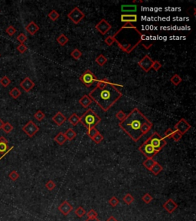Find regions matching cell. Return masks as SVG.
I'll return each mask as SVG.
<instances>
[{"instance_id": "1", "label": "cell", "mask_w": 196, "mask_h": 221, "mask_svg": "<svg viewBox=\"0 0 196 221\" xmlns=\"http://www.w3.org/2000/svg\"><path fill=\"white\" fill-rule=\"evenodd\" d=\"M88 96L104 111H108L123 96V93L107 78L98 80Z\"/></svg>"}, {"instance_id": "2", "label": "cell", "mask_w": 196, "mask_h": 221, "mask_svg": "<svg viewBox=\"0 0 196 221\" xmlns=\"http://www.w3.org/2000/svg\"><path fill=\"white\" fill-rule=\"evenodd\" d=\"M148 121H149V119L141 112V111L135 107L126 116L124 120L119 122V127L133 141L137 142L143 136L141 131L142 125Z\"/></svg>"}, {"instance_id": "3", "label": "cell", "mask_w": 196, "mask_h": 221, "mask_svg": "<svg viewBox=\"0 0 196 221\" xmlns=\"http://www.w3.org/2000/svg\"><path fill=\"white\" fill-rule=\"evenodd\" d=\"M101 121V118L99 115H97L94 111L91 108H88L85 111L84 114L80 118V122L86 127L87 129L94 128Z\"/></svg>"}, {"instance_id": "4", "label": "cell", "mask_w": 196, "mask_h": 221, "mask_svg": "<svg viewBox=\"0 0 196 221\" xmlns=\"http://www.w3.org/2000/svg\"><path fill=\"white\" fill-rule=\"evenodd\" d=\"M148 142L152 146L155 150H156L157 152H159L162 150V148L166 145L167 142L166 141V139L163 138V137H162L159 134H158L157 132H154L150 137L147 139Z\"/></svg>"}, {"instance_id": "5", "label": "cell", "mask_w": 196, "mask_h": 221, "mask_svg": "<svg viewBox=\"0 0 196 221\" xmlns=\"http://www.w3.org/2000/svg\"><path fill=\"white\" fill-rule=\"evenodd\" d=\"M79 79H80V82L87 88L91 87L95 82H97V81H98V79L96 77L95 74L89 69L86 70V71L80 76Z\"/></svg>"}, {"instance_id": "6", "label": "cell", "mask_w": 196, "mask_h": 221, "mask_svg": "<svg viewBox=\"0 0 196 221\" xmlns=\"http://www.w3.org/2000/svg\"><path fill=\"white\" fill-rule=\"evenodd\" d=\"M85 17V15L80 9L77 6H75L69 13L68 14V18L74 22V24H78L83 20L84 18Z\"/></svg>"}, {"instance_id": "7", "label": "cell", "mask_w": 196, "mask_h": 221, "mask_svg": "<svg viewBox=\"0 0 196 221\" xmlns=\"http://www.w3.org/2000/svg\"><path fill=\"white\" fill-rule=\"evenodd\" d=\"M139 150L143 153V155L147 158H153V157H155L158 154V152L155 150L152 146L148 142L147 140L139 147Z\"/></svg>"}, {"instance_id": "8", "label": "cell", "mask_w": 196, "mask_h": 221, "mask_svg": "<svg viewBox=\"0 0 196 221\" xmlns=\"http://www.w3.org/2000/svg\"><path fill=\"white\" fill-rule=\"evenodd\" d=\"M22 131L29 137H34L37 132L39 131V128L32 121H29L25 125L22 127Z\"/></svg>"}, {"instance_id": "9", "label": "cell", "mask_w": 196, "mask_h": 221, "mask_svg": "<svg viewBox=\"0 0 196 221\" xmlns=\"http://www.w3.org/2000/svg\"><path fill=\"white\" fill-rule=\"evenodd\" d=\"M95 29H97V31H98L101 35H104L112 29V25H110L105 19H102L95 25Z\"/></svg>"}, {"instance_id": "10", "label": "cell", "mask_w": 196, "mask_h": 221, "mask_svg": "<svg viewBox=\"0 0 196 221\" xmlns=\"http://www.w3.org/2000/svg\"><path fill=\"white\" fill-rule=\"evenodd\" d=\"M191 125H190L185 119L181 118L180 120L178 121V123H176V125H175L174 130L179 131V132L183 135L185 133L188 132V131L191 129Z\"/></svg>"}, {"instance_id": "11", "label": "cell", "mask_w": 196, "mask_h": 221, "mask_svg": "<svg viewBox=\"0 0 196 221\" xmlns=\"http://www.w3.org/2000/svg\"><path fill=\"white\" fill-rule=\"evenodd\" d=\"M153 63L152 59L149 57L148 55H146L140 62H138V65L145 71V72H149L152 69V65Z\"/></svg>"}, {"instance_id": "12", "label": "cell", "mask_w": 196, "mask_h": 221, "mask_svg": "<svg viewBox=\"0 0 196 221\" xmlns=\"http://www.w3.org/2000/svg\"><path fill=\"white\" fill-rule=\"evenodd\" d=\"M35 86V84L34 83L33 81L28 77L25 78V79L22 80L20 83V87L22 88L25 92H29Z\"/></svg>"}, {"instance_id": "13", "label": "cell", "mask_w": 196, "mask_h": 221, "mask_svg": "<svg viewBox=\"0 0 196 221\" xmlns=\"http://www.w3.org/2000/svg\"><path fill=\"white\" fill-rule=\"evenodd\" d=\"M58 210H59L64 216H67V215H68L72 211L73 207L69 204L68 201H64V202L61 203V205L58 207Z\"/></svg>"}, {"instance_id": "14", "label": "cell", "mask_w": 196, "mask_h": 221, "mask_svg": "<svg viewBox=\"0 0 196 221\" xmlns=\"http://www.w3.org/2000/svg\"><path fill=\"white\" fill-rule=\"evenodd\" d=\"M177 207L178 204L173 199H169L165 204H163V208L169 213H173L177 209Z\"/></svg>"}, {"instance_id": "15", "label": "cell", "mask_w": 196, "mask_h": 221, "mask_svg": "<svg viewBox=\"0 0 196 221\" xmlns=\"http://www.w3.org/2000/svg\"><path fill=\"white\" fill-rule=\"evenodd\" d=\"M40 28L35 22L31 21L25 26V30L28 32L31 35H35L38 31H39Z\"/></svg>"}, {"instance_id": "16", "label": "cell", "mask_w": 196, "mask_h": 221, "mask_svg": "<svg viewBox=\"0 0 196 221\" xmlns=\"http://www.w3.org/2000/svg\"><path fill=\"white\" fill-rule=\"evenodd\" d=\"M137 20H138V17H137V15L136 14H123L120 16V21L122 22H125V23L137 22Z\"/></svg>"}, {"instance_id": "17", "label": "cell", "mask_w": 196, "mask_h": 221, "mask_svg": "<svg viewBox=\"0 0 196 221\" xmlns=\"http://www.w3.org/2000/svg\"><path fill=\"white\" fill-rule=\"evenodd\" d=\"M66 117H65L62 113L60 112V111H58L54 117H52V121H53L55 123V125H57L58 126H61L64 122L66 121Z\"/></svg>"}, {"instance_id": "18", "label": "cell", "mask_w": 196, "mask_h": 221, "mask_svg": "<svg viewBox=\"0 0 196 221\" xmlns=\"http://www.w3.org/2000/svg\"><path fill=\"white\" fill-rule=\"evenodd\" d=\"M92 101H93L91 100V98H90L87 95H84V96L81 97V98H80V100H79L80 104H81L82 107H84V108L89 107V106L92 104Z\"/></svg>"}, {"instance_id": "19", "label": "cell", "mask_w": 196, "mask_h": 221, "mask_svg": "<svg viewBox=\"0 0 196 221\" xmlns=\"http://www.w3.org/2000/svg\"><path fill=\"white\" fill-rule=\"evenodd\" d=\"M9 149V142L3 136L0 137V153H4Z\"/></svg>"}, {"instance_id": "20", "label": "cell", "mask_w": 196, "mask_h": 221, "mask_svg": "<svg viewBox=\"0 0 196 221\" xmlns=\"http://www.w3.org/2000/svg\"><path fill=\"white\" fill-rule=\"evenodd\" d=\"M54 140H55V142L58 143L59 145H63L64 143L68 141L66 138V137H65V135H64V133H63V132L58 133V134L55 137Z\"/></svg>"}, {"instance_id": "21", "label": "cell", "mask_w": 196, "mask_h": 221, "mask_svg": "<svg viewBox=\"0 0 196 221\" xmlns=\"http://www.w3.org/2000/svg\"><path fill=\"white\" fill-rule=\"evenodd\" d=\"M68 121L73 126H77L80 123V117L77 115L76 113H74L71 115V117L68 118Z\"/></svg>"}, {"instance_id": "22", "label": "cell", "mask_w": 196, "mask_h": 221, "mask_svg": "<svg viewBox=\"0 0 196 221\" xmlns=\"http://www.w3.org/2000/svg\"><path fill=\"white\" fill-rule=\"evenodd\" d=\"M64 135L66 137L67 140L68 141H72L77 137V133L72 129V128H69V129L67 130V131L64 133Z\"/></svg>"}, {"instance_id": "23", "label": "cell", "mask_w": 196, "mask_h": 221, "mask_svg": "<svg viewBox=\"0 0 196 221\" xmlns=\"http://www.w3.org/2000/svg\"><path fill=\"white\" fill-rule=\"evenodd\" d=\"M162 170H163L162 166L161 164H159L158 162H155V164L153 165V167L151 168L150 171L154 174V175L156 176V175H158L160 172H162Z\"/></svg>"}, {"instance_id": "24", "label": "cell", "mask_w": 196, "mask_h": 221, "mask_svg": "<svg viewBox=\"0 0 196 221\" xmlns=\"http://www.w3.org/2000/svg\"><path fill=\"white\" fill-rule=\"evenodd\" d=\"M57 42H58V43L61 46H64L69 42V38L64 35V34H61V35H60L57 38Z\"/></svg>"}, {"instance_id": "25", "label": "cell", "mask_w": 196, "mask_h": 221, "mask_svg": "<svg viewBox=\"0 0 196 221\" xmlns=\"http://www.w3.org/2000/svg\"><path fill=\"white\" fill-rule=\"evenodd\" d=\"M155 162H156V161H155V160H153V158H147V159L145 160V161H143V164L146 169L150 171L151 168L153 167V165L155 164Z\"/></svg>"}, {"instance_id": "26", "label": "cell", "mask_w": 196, "mask_h": 221, "mask_svg": "<svg viewBox=\"0 0 196 221\" xmlns=\"http://www.w3.org/2000/svg\"><path fill=\"white\" fill-rule=\"evenodd\" d=\"M137 6L136 5H123L121 6V10L124 13H130V12H136Z\"/></svg>"}, {"instance_id": "27", "label": "cell", "mask_w": 196, "mask_h": 221, "mask_svg": "<svg viewBox=\"0 0 196 221\" xmlns=\"http://www.w3.org/2000/svg\"><path fill=\"white\" fill-rule=\"evenodd\" d=\"M152 125H152V123H151V121L146 122V123H144L143 125H142L141 131H142V133H143V135L146 134H147V133L149 132L151 129H152Z\"/></svg>"}, {"instance_id": "28", "label": "cell", "mask_w": 196, "mask_h": 221, "mask_svg": "<svg viewBox=\"0 0 196 221\" xmlns=\"http://www.w3.org/2000/svg\"><path fill=\"white\" fill-rule=\"evenodd\" d=\"M108 59H107V57H105L104 55L101 54L97 57V59H95V62H97V64L100 65V66H104L106 63L107 62Z\"/></svg>"}, {"instance_id": "29", "label": "cell", "mask_w": 196, "mask_h": 221, "mask_svg": "<svg viewBox=\"0 0 196 221\" xmlns=\"http://www.w3.org/2000/svg\"><path fill=\"white\" fill-rule=\"evenodd\" d=\"M170 82H172V84L174 85L175 86H178L181 82H182V79L180 76L178 74H175L172 76V78H170Z\"/></svg>"}, {"instance_id": "30", "label": "cell", "mask_w": 196, "mask_h": 221, "mask_svg": "<svg viewBox=\"0 0 196 221\" xmlns=\"http://www.w3.org/2000/svg\"><path fill=\"white\" fill-rule=\"evenodd\" d=\"M21 95H22V92H21V91L16 87L13 88V89L9 92V95L12 97V98H14V99H17L19 97L21 96Z\"/></svg>"}, {"instance_id": "31", "label": "cell", "mask_w": 196, "mask_h": 221, "mask_svg": "<svg viewBox=\"0 0 196 221\" xmlns=\"http://www.w3.org/2000/svg\"><path fill=\"white\" fill-rule=\"evenodd\" d=\"M11 84V80L7 76H3L2 78L0 79V85L4 88L8 87L9 85Z\"/></svg>"}, {"instance_id": "32", "label": "cell", "mask_w": 196, "mask_h": 221, "mask_svg": "<svg viewBox=\"0 0 196 221\" xmlns=\"http://www.w3.org/2000/svg\"><path fill=\"white\" fill-rule=\"evenodd\" d=\"M71 57L74 58V59H76V60H78V59H80V57L82 56V52H80L79 49H74L72 52H71Z\"/></svg>"}, {"instance_id": "33", "label": "cell", "mask_w": 196, "mask_h": 221, "mask_svg": "<svg viewBox=\"0 0 196 221\" xmlns=\"http://www.w3.org/2000/svg\"><path fill=\"white\" fill-rule=\"evenodd\" d=\"M48 17L51 20L55 22V21H56L57 19L60 17V15L56 10H52V11L48 13Z\"/></svg>"}, {"instance_id": "34", "label": "cell", "mask_w": 196, "mask_h": 221, "mask_svg": "<svg viewBox=\"0 0 196 221\" xmlns=\"http://www.w3.org/2000/svg\"><path fill=\"white\" fill-rule=\"evenodd\" d=\"M123 201L125 204H127V205H130V204H132L133 202L134 201V198L132 195L130 194H127L124 196L123 197Z\"/></svg>"}, {"instance_id": "35", "label": "cell", "mask_w": 196, "mask_h": 221, "mask_svg": "<svg viewBox=\"0 0 196 221\" xmlns=\"http://www.w3.org/2000/svg\"><path fill=\"white\" fill-rule=\"evenodd\" d=\"M99 132L100 131H98V130H97L95 127H94V128H89V129H87V135L91 137V139H92L93 137H94L96 134H98Z\"/></svg>"}, {"instance_id": "36", "label": "cell", "mask_w": 196, "mask_h": 221, "mask_svg": "<svg viewBox=\"0 0 196 221\" xmlns=\"http://www.w3.org/2000/svg\"><path fill=\"white\" fill-rule=\"evenodd\" d=\"M2 129H3L4 132L6 133V134H9V133L12 131L13 126L9 123V122H5V123L4 124L3 127H2Z\"/></svg>"}, {"instance_id": "37", "label": "cell", "mask_w": 196, "mask_h": 221, "mask_svg": "<svg viewBox=\"0 0 196 221\" xmlns=\"http://www.w3.org/2000/svg\"><path fill=\"white\" fill-rule=\"evenodd\" d=\"M92 140H93V141H94V142H95L97 144H101V141H102L103 140H104V136H103L102 134H101V133L99 132V133H98V134H96V135L94 136V137H93Z\"/></svg>"}, {"instance_id": "38", "label": "cell", "mask_w": 196, "mask_h": 221, "mask_svg": "<svg viewBox=\"0 0 196 221\" xmlns=\"http://www.w3.org/2000/svg\"><path fill=\"white\" fill-rule=\"evenodd\" d=\"M75 214L78 216L79 218H81L86 214V211L82 207H78L75 210Z\"/></svg>"}, {"instance_id": "39", "label": "cell", "mask_w": 196, "mask_h": 221, "mask_svg": "<svg viewBox=\"0 0 196 221\" xmlns=\"http://www.w3.org/2000/svg\"><path fill=\"white\" fill-rule=\"evenodd\" d=\"M45 114L44 113H43L42 111L40 110L38 111H37V112L34 114V118H35L37 121H42L43 119L45 118Z\"/></svg>"}, {"instance_id": "40", "label": "cell", "mask_w": 196, "mask_h": 221, "mask_svg": "<svg viewBox=\"0 0 196 221\" xmlns=\"http://www.w3.org/2000/svg\"><path fill=\"white\" fill-rule=\"evenodd\" d=\"M87 219H94L97 218V213L94 210L91 209L87 213Z\"/></svg>"}, {"instance_id": "41", "label": "cell", "mask_w": 196, "mask_h": 221, "mask_svg": "<svg viewBox=\"0 0 196 221\" xmlns=\"http://www.w3.org/2000/svg\"><path fill=\"white\" fill-rule=\"evenodd\" d=\"M182 134H181L179 131L174 130V133H173L172 138H173L175 141H176V142H177V141H179L181 140V138H182Z\"/></svg>"}, {"instance_id": "42", "label": "cell", "mask_w": 196, "mask_h": 221, "mask_svg": "<svg viewBox=\"0 0 196 221\" xmlns=\"http://www.w3.org/2000/svg\"><path fill=\"white\" fill-rule=\"evenodd\" d=\"M104 42L107 44V45L111 46L113 43H115V38L113 37V35H109L104 39Z\"/></svg>"}, {"instance_id": "43", "label": "cell", "mask_w": 196, "mask_h": 221, "mask_svg": "<svg viewBox=\"0 0 196 221\" xmlns=\"http://www.w3.org/2000/svg\"><path fill=\"white\" fill-rule=\"evenodd\" d=\"M16 39H17L18 41L19 42H20V44H24V43H25V42L27 41V39H28V37L26 36V35H25V34L20 33L17 36Z\"/></svg>"}, {"instance_id": "44", "label": "cell", "mask_w": 196, "mask_h": 221, "mask_svg": "<svg viewBox=\"0 0 196 221\" xmlns=\"http://www.w3.org/2000/svg\"><path fill=\"white\" fill-rule=\"evenodd\" d=\"M5 32H6L9 36H12V35H14L15 34H16V29L14 26H12V25H9L6 29V30H5Z\"/></svg>"}, {"instance_id": "45", "label": "cell", "mask_w": 196, "mask_h": 221, "mask_svg": "<svg viewBox=\"0 0 196 221\" xmlns=\"http://www.w3.org/2000/svg\"><path fill=\"white\" fill-rule=\"evenodd\" d=\"M9 177L12 180H13V181H16V180H17L18 179H19V174L16 171H12L9 174Z\"/></svg>"}, {"instance_id": "46", "label": "cell", "mask_w": 196, "mask_h": 221, "mask_svg": "<svg viewBox=\"0 0 196 221\" xmlns=\"http://www.w3.org/2000/svg\"><path fill=\"white\" fill-rule=\"evenodd\" d=\"M55 187H56V184H55V182L52 180H48V181L45 184V187L47 188L48 190H52L55 189Z\"/></svg>"}, {"instance_id": "47", "label": "cell", "mask_w": 196, "mask_h": 221, "mask_svg": "<svg viewBox=\"0 0 196 221\" xmlns=\"http://www.w3.org/2000/svg\"><path fill=\"white\" fill-rule=\"evenodd\" d=\"M152 197L149 194H146L143 195V197H142V200L143 201V202L146 203V204H149V203L151 202V201H152Z\"/></svg>"}, {"instance_id": "48", "label": "cell", "mask_w": 196, "mask_h": 221, "mask_svg": "<svg viewBox=\"0 0 196 221\" xmlns=\"http://www.w3.org/2000/svg\"><path fill=\"white\" fill-rule=\"evenodd\" d=\"M119 201L116 197H112L110 198V201H109V204H110V205H111L112 207H116V206L119 204Z\"/></svg>"}, {"instance_id": "49", "label": "cell", "mask_w": 196, "mask_h": 221, "mask_svg": "<svg viewBox=\"0 0 196 221\" xmlns=\"http://www.w3.org/2000/svg\"><path fill=\"white\" fill-rule=\"evenodd\" d=\"M16 49H17L18 52H20L21 54L25 53V52H26L27 50H28V47H27V46L25 45V44H20V45H19L17 46V48H16Z\"/></svg>"}, {"instance_id": "50", "label": "cell", "mask_w": 196, "mask_h": 221, "mask_svg": "<svg viewBox=\"0 0 196 221\" xmlns=\"http://www.w3.org/2000/svg\"><path fill=\"white\" fill-rule=\"evenodd\" d=\"M161 68L162 64L159 61H154L152 65V68H153V70H155V71H158Z\"/></svg>"}, {"instance_id": "51", "label": "cell", "mask_w": 196, "mask_h": 221, "mask_svg": "<svg viewBox=\"0 0 196 221\" xmlns=\"http://www.w3.org/2000/svg\"><path fill=\"white\" fill-rule=\"evenodd\" d=\"M173 133H174V130L171 129V128H169V129H167L166 131L165 135H164L163 138H164V139H165V138H172Z\"/></svg>"}, {"instance_id": "52", "label": "cell", "mask_w": 196, "mask_h": 221, "mask_svg": "<svg viewBox=\"0 0 196 221\" xmlns=\"http://www.w3.org/2000/svg\"><path fill=\"white\" fill-rule=\"evenodd\" d=\"M127 114L123 111H119L116 114V117L117 118V119H119L120 121H122L123 120H124V118H126Z\"/></svg>"}, {"instance_id": "53", "label": "cell", "mask_w": 196, "mask_h": 221, "mask_svg": "<svg viewBox=\"0 0 196 221\" xmlns=\"http://www.w3.org/2000/svg\"><path fill=\"white\" fill-rule=\"evenodd\" d=\"M107 221H118V220L116 219V218L114 217V216H110V217H109L108 219H107Z\"/></svg>"}, {"instance_id": "54", "label": "cell", "mask_w": 196, "mask_h": 221, "mask_svg": "<svg viewBox=\"0 0 196 221\" xmlns=\"http://www.w3.org/2000/svg\"><path fill=\"white\" fill-rule=\"evenodd\" d=\"M12 149H13V147H11V148H10V149H9V150H7V152H6V153H5V154H3V155H2V157H1V158H0V160L2 159V158H4V157H5V155H6V154H8V153H9V151H10V150H12Z\"/></svg>"}, {"instance_id": "55", "label": "cell", "mask_w": 196, "mask_h": 221, "mask_svg": "<svg viewBox=\"0 0 196 221\" xmlns=\"http://www.w3.org/2000/svg\"><path fill=\"white\" fill-rule=\"evenodd\" d=\"M4 124H5V123L3 122V121H2V119L0 118V129H2V127H3Z\"/></svg>"}, {"instance_id": "56", "label": "cell", "mask_w": 196, "mask_h": 221, "mask_svg": "<svg viewBox=\"0 0 196 221\" xmlns=\"http://www.w3.org/2000/svg\"><path fill=\"white\" fill-rule=\"evenodd\" d=\"M85 221H100L99 219H97V218H96V219H87Z\"/></svg>"}, {"instance_id": "57", "label": "cell", "mask_w": 196, "mask_h": 221, "mask_svg": "<svg viewBox=\"0 0 196 221\" xmlns=\"http://www.w3.org/2000/svg\"><path fill=\"white\" fill-rule=\"evenodd\" d=\"M0 57H1V54H0Z\"/></svg>"}]
</instances>
